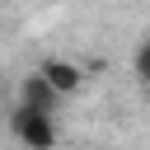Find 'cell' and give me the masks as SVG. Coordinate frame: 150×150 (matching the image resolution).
Returning <instances> with one entry per match:
<instances>
[{"label": "cell", "instance_id": "6da1fadb", "mask_svg": "<svg viewBox=\"0 0 150 150\" xmlns=\"http://www.w3.org/2000/svg\"><path fill=\"white\" fill-rule=\"evenodd\" d=\"M56 112H42V108H28V103H14V112H9V131L28 145V150H56V122H52Z\"/></svg>", "mask_w": 150, "mask_h": 150}, {"label": "cell", "instance_id": "5b68a950", "mask_svg": "<svg viewBox=\"0 0 150 150\" xmlns=\"http://www.w3.org/2000/svg\"><path fill=\"white\" fill-rule=\"evenodd\" d=\"M0 94H5V84H0Z\"/></svg>", "mask_w": 150, "mask_h": 150}, {"label": "cell", "instance_id": "7a4b0ae2", "mask_svg": "<svg viewBox=\"0 0 150 150\" xmlns=\"http://www.w3.org/2000/svg\"><path fill=\"white\" fill-rule=\"evenodd\" d=\"M61 98H66V94H61L42 70H33V75H23V80H19V103H28V108L56 112V108H61Z\"/></svg>", "mask_w": 150, "mask_h": 150}, {"label": "cell", "instance_id": "277c9868", "mask_svg": "<svg viewBox=\"0 0 150 150\" xmlns=\"http://www.w3.org/2000/svg\"><path fill=\"white\" fill-rule=\"evenodd\" d=\"M131 75H136L141 84H150V38L136 42V52H131Z\"/></svg>", "mask_w": 150, "mask_h": 150}, {"label": "cell", "instance_id": "3957f363", "mask_svg": "<svg viewBox=\"0 0 150 150\" xmlns=\"http://www.w3.org/2000/svg\"><path fill=\"white\" fill-rule=\"evenodd\" d=\"M38 70L61 89V94H80V84H84V70L75 66V61H61V56H47V61H38Z\"/></svg>", "mask_w": 150, "mask_h": 150}]
</instances>
